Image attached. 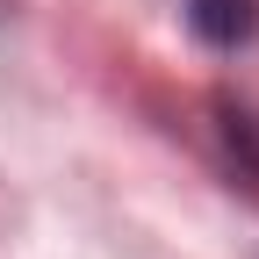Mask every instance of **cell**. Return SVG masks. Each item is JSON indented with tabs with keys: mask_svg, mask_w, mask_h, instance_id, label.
<instances>
[{
	"mask_svg": "<svg viewBox=\"0 0 259 259\" xmlns=\"http://www.w3.org/2000/svg\"><path fill=\"white\" fill-rule=\"evenodd\" d=\"M187 29L209 51H238L259 36V0H187Z\"/></svg>",
	"mask_w": 259,
	"mask_h": 259,
	"instance_id": "6da1fadb",
	"label": "cell"
}]
</instances>
